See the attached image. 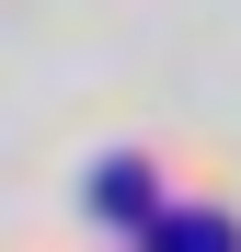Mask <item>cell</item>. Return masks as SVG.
<instances>
[{"instance_id": "6da1fadb", "label": "cell", "mask_w": 241, "mask_h": 252, "mask_svg": "<svg viewBox=\"0 0 241 252\" xmlns=\"http://www.w3.org/2000/svg\"><path fill=\"white\" fill-rule=\"evenodd\" d=\"M92 206H103L115 229H149L161 206H172V195H161V160H138V149H115L103 172H92Z\"/></svg>"}, {"instance_id": "7a4b0ae2", "label": "cell", "mask_w": 241, "mask_h": 252, "mask_svg": "<svg viewBox=\"0 0 241 252\" xmlns=\"http://www.w3.org/2000/svg\"><path fill=\"white\" fill-rule=\"evenodd\" d=\"M138 252H241V218H230V206H161V218L138 229Z\"/></svg>"}]
</instances>
